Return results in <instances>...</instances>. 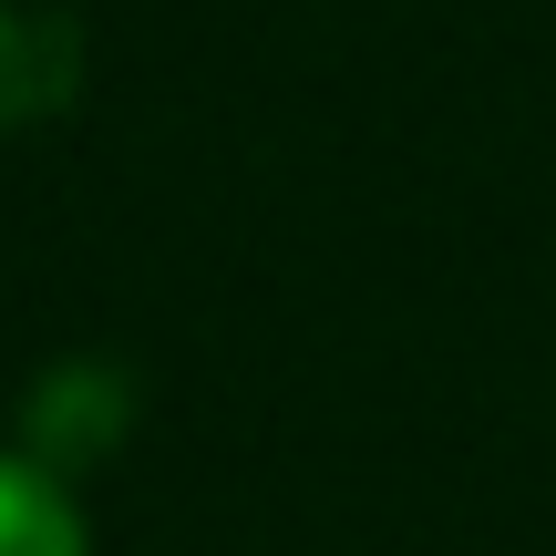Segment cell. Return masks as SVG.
Wrapping results in <instances>:
<instances>
[{
    "mask_svg": "<svg viewBox=\"0 0 556 556\" xmlns=\"http://www.w3.org/2000/svg\"><path fill=\"white\" fill-rule=\"evenodd\" d=\"M0 556H93L62 475H41L31 454H0Z\"/></svg>",
    "mask_w": 556,
    "mask_h": 556,
    "instance_id": "obj_1",
    "label": "cell"
},
{
    "mask_svg": "<svg viewBox=\"0 0 556 556\" xmlns=\"http://www.w3.org/2000/svg\"><path fill=\"white\" fill-rule=\"evenodd\" d=\"M31 52H62V31H41V21H21L0 0V114H11V93H31V103L62 93V73H31Z\"/></svg>",
    "mask_w": 556,
    "mask_h": 556,
    "instance_id": "obj_2",
    "label": "cell"
}]
</instances>
